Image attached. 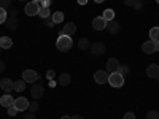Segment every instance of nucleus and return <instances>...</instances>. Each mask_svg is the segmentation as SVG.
Listing matches in <instances>:
<instances>
[{"label": "nucleus", "instance_id": "11", "mask_svg": "<svg viewBox=\"0 0 159 119\" xmlns=\"http://www.w3.org/2000/svg\"><path fill=\"white\" fill-rule=\"evenodd\" d=\"M119 67H121V64H119V60H118L116 57L108 59V62H107V72L115 73V72H118V70H119Z\"/></svg>", "mask_w": 159, "mask_h": 119}, {"label": "nucleus", "instance_id": "37", "mask_svg": "<svg viewBox=\"0 0 159 119\" xmlns=\"http://www.w3.org/2000/svg\"><path fill=\"white\" fill-rule=\"evenodd\" d=\"M134 3H135V0H124V5L127 7H134Z\"/></svg>", "mask_w": 159, "mask_h": 119}, {"label": "nucleus", "instance_id": "43", "mask_svg": "<svg viewBox=\"0 0 159 119\" xmlns=\"http://www.w3.org/2000/svg\"><path fill=\"white\" fill-rule=\"evenodd\" d=\"M156 51H159V42L156 43Z\"/></svg>", "mask_w": 159, "mask_h": 119}, {"label": "nucleus", "instance_id": "25", "mask_svg": "<svg viewBox=\"0 0 159 119\" xmlns=\"http://www.w3.org/2000/svg\"><path fill=\"white\" fill-rule=\"evenodd\" d=\"M38 15H40V18L46 19V18H49V16H51V11H49V8H40Z\"/></svg>", "mask_w": 159, "mask_h": 119}, {"label": "nucleus", "instance_id": "38", "mask_svg": "<svg viewBox=\"0 0 159 119\" xmlns=\"http://www.w3.org/2000/svg\"><path fill=\"white\" fill-rule=\"evenodd\" d=\"M7 68V65H5V62L3 60H0V73H3V70Z\"/></svg>", "mask_w": 159, "mask_h": 119}, {"label": "nucleus", "instance_id": "33", "mask_svg": "<svg viewBox=\"0 0 159 119\" xmlns=\"http://www.w3.org/2000/svg\"><path fill=\"white\" fill-rule=\"evenodd\" d=\"M54 75H56L54 70H48V72H46V78H48V79H52V78H54Z\"/></svg>", "mask_w": 159, "mask_h": 119}, {"label": "nucleus", "instance_id": "14", "mask_svg": "<svg viewBox=\"0 0 159 119\" xmlns=\"http://www.w3.org/2000/svg\"><path fill=\"white\" fill-rule=\"evenodd\" d=\"M142 49H143V52L145 54H153V52L156 51V43L154 42H145L143 45H142Z\"/></svg>", "mask_w": 159, "mask_h": 119}, {"label": "nucleus", "instance_id": "34", "mask_svg": "<svg viewBox=\"0 0 159 119\" xmlns=\"http://www.w3.org/2000/svg\"><path fill=\"white\" fill-rule=\"evenodd\" d=\"M123 119H135V114L129 111V113H126V114H124V117H123Z\"/></svg>", "mask_w": 159, "mask_h": 119}, {"label": "nucleus", "instance_id": "41", "mask_svg": "<svg viewBox=\"0 0 159 119\" xmlns=\"http://www.w3.org/2000/svg\"><path fill=\"white\" fill-rule=\"evenodd\" d=\"M61 119H72V117H70V116H62Z\"/></svg>", "mask_w": 159, "mask_h": 119}, {"label": "nucleus", "instance_id": "4", "mask_svg": "<svg viewBox=\"0 0 159 119\" xmlns=\"http://www.w3.org/2000/svg\"><path fill=\"white\" fill-rule=\"evenodd\" d=\"M22 79L25 83H37L38 81V73L35 70H24L22 72Z\"/></svg>", "mask_w": 159, "mask_h": 119}, {"label": "nucleus", "instance_id": "22", "mask_svg": "<svg viewBox=\"0 0 159 119\" xmlns=\"http://www.w3.org/2000/svg\"><path fill=\"white\" fill-rule=\"evenodd\" d=\"M150 40H151V42H154V43L159 42V27H153L150 30Z\"/></svg>", "mask_w": 159, "mask_h": 119}, {"label": "nucleus", "instance_id": "30", "mask_svg": "<svg viewBox=\"0 0 159 119\" xmlns=\"http://www.w3.org/2000/svg\"><path fill=\"white\" fill-rule=\"evenodd\" d=\"M147 119H159V113L157 111H148Z\"/></svg>", "mask_w": 159, "mask_h": 119}, {"label": "nucleus", "instance_id": "45", "mask_svg": "<svg viewBox=\"0 0 159 119\" xmlns=\"http://www.w3.org/2000/svg\"><path fill=\"white\" fill-rule=\"evenodd\" d=\"M19 2H25V0H19Z\"/></svg>", "mask_w": 159, "mask_h": 119}, {"label": "nucleus", "instance_id": "9", "mask_svg": "<svg viewBox=\"0 0 159 119\" xmlns=\"http://www.w3.org/2000/svg\"><path fill=\"white\" fill-rule=\"evenodd\" d=\"M107 21H105L102 16H97L92 19V27H94L96 30H103V29H107Z\"/></svg>", "mask_w": 159, "mask_h": 119}, {"label": "nucleus", "instance_id": "46", "mask_svg": "<svg viewBox=\"0 0 159 119\" xmlns=\"http://www.w3.org/2000/svg\"><path fill=\"white\" fill-rule=\"evenodd\" d=\"M0 52H2V46H0Z\"/></svg>", "mask_w": 159, "mask_h": 119}, {"label": "nucleus", "instance_id": "5", "mask_svg": "<svg viewBox=\"0 0 159 119\" xmlns=\"http://www.w3.org/2000/svg\"><path fill=\"white\" fill-rule=\"evenodd\" d=\"M24 11H25V15H27V16H35V15H38V11H40V5L37 2H32V0H30V2L25 5Z\"/></svg>", "mask_w": 159, "mask_h": 119}, {"label": "nucleus", "instance_id": "29", "mask_svg": "<svg viewBox=\"0 0 159 119\" xmlns=\"http://www.w3.org/2000/svg\"><path fill=\"white\" fill-rule=\"evenodd\" d=\"M38 5H40V8H49V5H51V0H40Z\"/></svg>", "mask_w": 159, "mask_h": 119}, {"label": "nucleus", "instance_id": "19", "mask_svg": "<svg viewBox=\"0 0 159 119\" xmlns=\"http://www.w3.org/2000/svg\"><path fill=\"white\" fill-rule=\"evenodd\" d=\"M70 81H72V78H70L69 73H62V75L59 76V84H61V86H69Z\"/></svg>", "mask_w": 159, "mask_h": 119}, {"label": "nucleus", "instance_id": "26", "mask_svg": "<svg viewBox=\"0 0 159 119\" xmlns=\"http://www.w3.org/2000/svg\"><path fill=\"white\" fill-rule=\"evenodd\" d=\"M118 72H119V73H121V75H123L124 78L130 75V68L127 67V65H121V67H119V70H118Z\"/></svg>", "mask_w": 159, "mask_h": 119}, {"label": "nucleus", "instance_id": "32", "mask_svg": "<svg viewBox=\"0 0 159 119\" xmlns=\"http://www.w3.org/2000/svg\"><path fill=\"white\" fill-rule=\"evenodd\" d=\"M10 5H11V0H0V7H2V8L7 10Z\"/></svg>", "mask_w": 159, "mask_h": 119}, {"label": "nucleus", "instance_id": "6", "mask_svg": "<svg viewBox=\"0 0 159 119\" xmlns=\"http://www.w3.org/2000/svg\"><path fill=\"white\" fill-rule=\"evenodd\" d=\"M89 49L92 52V56H102V54H105V51H107L103 43H92Z\"/></svg>", "mask_w": 159, "mask_h": 119}, {"label": "nucleus", "instance_id": "35", "mask_svg": "<svg viewBox=\"0 0 159 119\" xmlns=\"http://www.w3.org/2000/svg\"><path fill=\"white\" fill-rule=\"evenodd\" d=\"M24 119H37V116H35V113H27L24 116Z\"/></svg>", "mask_w": 159, "mask_h": 119}, {"label": "nucleus", "instance_id": "27", "mask_svg": "<svg viewBox=\"0 0 159 119\" xmlns=\"http://www.w3.org/2000/svg\"><path fill=\"white\" fill-rule=\"evenodd\" d=\"M7 18H8V15H7V10L0 7V24H3V22L7 21Z\"/></svg>", "mask_w": 159, "mask_h": 119}, {"label": "nucleus", "instance_id": "39", "mask_svg": "<svg viewBox=\"0 0 159 119\" xmlns=\"http://www.w3.org/2000/svg\"><path fill=\"white\" fill-rule=\"evenodd\" d=\"M76 2H78L80 5H86V3H88V0H76Z\"/></svg>", "mask_w": 159, "mask_h": 119}, {"label": "nucleus", "instance_id": "44", "mask_svg": "<svg viewBox=\"0 0 159 119\" xmlns=\"http://www.w3.org/2000/svg\"><path fill=\"white\" fill-rule=\"evenodd\" d=\"M32 2H37V3H38V2H40V0H32Z\"/></svg>", "mask_w": 159, "mask_h": 119}, {"label": "nucleus", "instance_id": "42", "mask_svg": "<svg viewBox=\"0 0 159 119\" xmlns=\"http://www.w3.org/2000/svg\"><path fill=\"white\" fill-rule=\"evenodd\" d=\"M94 2H96V3H102V2H103V0H94Z\"/></svg>", "mask_w": 159, "mask_h": 119}, {"label": "nucleus", "instance_id": "1", "mask_svg": "<svg viewBox=\"0 0 159 119\" xmlns=\"http://www.w3.org/2000/svg\"><path fill=\"white\" fill-rule=\"evenodd\" d=\"M72 45H73L72 38H70L69 35H64V33L61 32V33H59V38H57V42H56L57 49L62 51V52H67V51L72 48Z\"/></svg>", "mask_w": 159, "mask_h": 119}, {"label": "nucleus", "instance_id": "18", "mask_svg": "<svg viewBox=\"0 0 159 119\" xmlns=\"http://www.w3.org/2000/svg\"><path fill=\"white\" fill-rule=\"evenodd\" d=\"M0 46L3 49H10L13 46V40L10 37H0Z\"/></svg>", "mask_w": 159, "mask_h": 119}, {"label": "nucleus", "instance_id": "2", "mask_svg": "<svg viewBox=\"0 0 159 119\" xmlns=\"http://www.w3.org/2000/svg\"><path fill=\"white\" fill-rule=\"evenodd\" d=\"M108 84L111 87H121L124 84V76L119 73V72H115V73H110L108 75Z\"/></svg>", "mask_w": 159, "mask_h": 119}, {"label": "nucleus", "instance_id": "17", "mask_svg": "<svg viewBox=\"0 0 159 119\" xmlns=\"http://www.w3.org/2000/svg\"><path fill=\"white\" fill-rule=\"evenodd\" d=\"M119 29H121V25H119L118 22H115V21H110L108 24H107V30L110 32V33H118L119 32Z\"/></svg>", "mask_w": 159, "mask_h": 119}, {"label": "nucleus", "instance_id": "7", "mask_svg": "<svg viewBox=\"0 0 159 119\" xmlns=\"http://www.w3.org/2000/svg\"><path fill=\"white\" fill-rule=\"evenodd\" d=\"M43 94H45V87H43L42 84H35V86H32V89H30V95H32V99L38 100V99H42V97H43Z\"/></svg>", "mask_w": 159, "mask_h": 119}, {"label": "nucleus", "instance_id": "8", "mask_svg": "<svg viewBox=\"0 0 159 119\" xmlns=\"http://www.w3.org/2000/svg\"><path fill=\"white\" fill-rule=\"evenodd\" d=\"M15 107L18 108V111H25L29 108V100L25 97H18L15 99Z\"/></svg>", "mask_w": 159, "mask_h": 119}, {"label": "nucleus", "instance_id": "15", "mask_svg": "<svg viewBox=\"0 0 159 119\" xmlns=\"http://www.w3.org/2000/svg\"><path fill=\"white\" fill-rule=\"evenodd\" d=\"M147 75L150 76V78H159V65H156V64H151V65H148V68H147Z\"/></svg>", "mask_w": 159, "mask_h": 119}, {"label": "nucleus", "instance_id": "16", "mask_svg": "<svg viewBox=\"0 0 159 119\" xmlns=\"http://www.w3.org/2000/svg\"><path fill=\"white\" fill-rule=\"evenodd\" d=\"M76 32V25L73 24V22H65V25H64V29H62V33L64 35H73Z\"/></svg>", "mask_w": 159, "mask_h": 119}, {"label": "nucleus", "instance_id": "36", "mask_svg": "<svg viewBox=\"0 0 159 119\" xmlns=\"http://www.w3.org/2000/svg\"><path fill=\"white\" fill-rule=\"evenodd\" d=\"M132 8L140 10V8H142V2H140V0H135V3H134V7H132Z\"/></svg>", "mask_w": 159, "mask_h": 119}, {"label": "nucleus", "instance_id": "10", "mask_svg": "<svg viewBox=\"0 0 159 119\" xmlns=\"http://www.w3.org/2000/svg\"><path fill=\"white\" fill-rule=\"evenodd\" d=\"M94 79L97 84H105L108 83V73H105V70H97L94 73Z\"/></svg>", "mask_w": 159, "mask_h": 119}, {"label": "nucleus", "instance_id": "47", "mask_svg": "<svg viewBox=\"0 0 159 119\" xmlns=\"http://www.w3.org/2000/svg\"><path fill=\"white\" fill-rule=\"evenodd\" d=\"M156 2H157V3H159V0H156Z\"/></svg>", "mask_w": 159, "mask_h": 119}, {"label": "nucleus", "instance_id": "20", "mask_svg": "<svg viewBox=\"0 0 159 119\" xmlns=\"http://www.w3.org/2000/svg\"><path fill=\"white\" fill-rule=\"evenodd\" d=\"M78 48L83 49V51H88V49L91 48L89 40H88V38H80V40H78Z\"/></svg>", "mask_w": 159, "mask_h": 119}, {"label": "nucleus", "instance_id": "3", "mask_svg": "<svg viewBox=\"0 0 159 119\" xmlns=\"http://www.w3.org/2000/svg\"><path fill=\"white\" fill-rule=\"evenodd\" d=\"M5 25H7V29H10V30H15L18 27V13H16V10H13L11 15L7 18Z\"/></svg>", "mask_w": 159, "mask_h": 119}, {"label": "nucleus", "instance_id": "13", "mask_svg": "<svg viewBox=\"0 0 159 119\" xmlns=\"http://www.w3.org/2000/svg\"><path fill=\"white\" fill-rule=\"evenodd\" d=\"M0 105H2L3 108H8V107H11V105H15V99H13L10 94H5V95L0 97Z\"/></svg>", "mask_w": 159, "mask_h": 119}, {"label": "nucleus", "instance_id": "40", "mask_svg": "<svg viewBox=\"0 0 159 119\" xmlns=\"http://www.w3.org/2000/svg\"><path fill=\"white\" fill-rule=\"evenodd\" d=\"M72 119H84V117L80 116V114H75V116H72Z\"/></svg>", "mask_w": 159, "mask_h": 119}, {"label": "nucleus", "instance_id": "23", "mask_svg": "<svg viewBox=\"0 0 159 119\" xmlns=\"http://www.w3.org/2000/svg\"><path fill=\"white\" fill-rule=\"evenodd\" d=\"M51 19H52V22H54V24H59V22H62V21H64V13H61V11H56L54 15L51 16Z\"/></svg>", "mask_w": 159, "mask_h": 119}, {"label": "nucleus", "instance_id": "12", "mask_svg": "<svg viewBox=\"0 0 159 119\" xmlns=\"http://www.w3.org/2000/svg\"><path fill=\"white\" fill-rule=\"evenodd\" d=\"M0 87H2L7 94H10L11 90H15V83H13L10 78H3L2 81H0Z\"/></svg>", "mask_w": 159, "mask_h": 119}, {"label": "nucleus", "instance_id": "21", "mask_svg": "<svg viewBox=\"0 0 159 119\" xmlns=\"http://www.w3.org/2000/svg\"><path fill=\"white\" fill-rule=\"evenodd\" d=\"M102 18L107 21V22H110V21H113L115 19V11L111 10V8H108V10H105L103 11V15H102Z\"/></svg>", "mask_w": 159, "mask_h": 119}, {"label": "nucleus", "instance_id": "28", "mask_svg": "<svg viewBox=\"0 0 159 119\" xmlns=\"http://www.w3.org/2000/svg\"><path fill=\"white\" fill-rule=\"evenodd\" d=\"M27 110H29L30 113H35V111L38 110V102H37V100L30 102V103H29V108H27Z\"/></svg>", "mask_w": 159, "mask_h": 119}, {"label": "nucleus", "instance_id": "31", "mask_svg": "<svg viewBox=\"0 0 159 119\" xmlns=\"http://www.w3.org/2000/svg\"><path fill=\"white\" fill-rule=\"evenodd\" d=\"M16 113H18V108L15 107V105H11V107H8V114H10V116H15Z\"/></svg>", "mask_w": 159, "mask_h": 119}, {"label": "nucleus", "instance_id": "24", "mask_svg": "<svg viewBox=\"0 0 159 119\" xmlns=\"http://www.w3.org/2000/svg\"><path fill=\"white\" fill-rule=\"evenodd\" d=\"M24 89H25V81H24V79H18V81L15 83V90L22 92Z\"/></svg>", "mask_w": 159, "mask_h": 119}]
</instances>
